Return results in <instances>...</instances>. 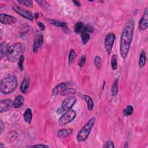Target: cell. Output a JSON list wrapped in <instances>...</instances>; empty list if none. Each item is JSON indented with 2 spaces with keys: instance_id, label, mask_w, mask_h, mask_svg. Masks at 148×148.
Returning a JSON list of instances; mask_svg holds the SVG:
<instances>
[{
  "instance_id": "obj_1",
  "label": "cell",
  "mask_w": 148,
  "mask_h": 148,
  "mask_svg": "<svg viewBox=\"0 0 148 148\" xmlns=\"http://www.w3.org/2000/svg\"><path fill=\"white\" fill-rule=\"evenodd\" d=\"M135 22L133 18H131L127 22L124 27L120 40V53L122 57L125 59L130 49L131 44L134 32Z\"/></svg>"
},
{
  "instance_id": "obj_2",
  "label": "cell",
  "mask_w": 148,
  "mask_h": 148,
  "mask_svg": "<svg viewBox=\"0 0 148 148\" xmlns=\"http://www.w3.org/2000/svg\"><path fill=\"white\" fill-rule=\"evenodd\" d=\"M25 45L23 43L17 42L9 46L7 59L10 62H16L20 59L25 50Z\"/></svg>"
},
{
  "instance_id": "obj_3",
  "label": "cell",
  "mask_w": 148,
  "mask_h": 148,
  "mask_svg": "<svg viewBox=\"0 0 148 148\" xmlns=\"http://www.w3.org/2000/svg\"><path fill=\"white\" fill-rule=\"evenodd\" d=\"M17 86V79L14 75H9L0 82V90L4 94H9L15 91Z\"/></svg>"
},
{
  "instance_id": "obj_4",
  "label": "cell",
  "mask_w": 148,
  "mask_h": 148,
  "mask_svg": "<svg viewBox=\"0 0 148 148\" xmlns=\"http://www.w3.org/2000/svg\"><path fill=\"white\" fill-rule=\"evenodd\" d=\"M95 122H96V118H92L83 126V127L78 133L77 137V139L78 142H84L87 139L91 131V130L94 127Z\"/></svg>"
},
{
  "instance_id": "obj_5",
  "label": "cell",
  "mask_w": 148,
  "mask_h": 148,
  "mask_svg": "<svg viewBox=\"0 0 148 148\" xmlns=\"http://www.w3.org/2000/svg\"><path fill=\"white\" fill-rule=\"evenodd\" d=\"M77 117V112L75 110L70 109L64 114L59 119L58 123L60 126H64L72 122Z\"/></svg>"
},
{
  "instance_id": "obj_6",
  "label": "cell",
  "mask_w": 148,
  "mask_h": 148,
  "mask_svg": "<svg viewBox=\"0 0 148 148\" xmlns=\"http://www.w3.org/2000/svg\"><path fill=\"white\" fill-rule=\"evenodd\" d=\"M115 39L116 36L114 33H109L105 37L104 46L105 50L108 55H109L111 53V52H112Z\"/></svg>"
},
{
  "instance_id": "obj_7",
  "label": "cell",
  "mask_w": 148,
  "mask_h": 148,
  "mask_svg": "<svg viewBox=\"0 0 148 148\" xmlns=\"http://www.w3.org/2000/svg\"><path fill=\"white\" fill-rule=\"evenodd\" d=\"M12 9L16 13L21 16L22 17L26 18V19L30 21L33 20L34 16L32 15V13L30 11L26 10L17 5H14Z\"/></svg>"
},
{
  "instance_id": "obj_8",
  "label": "cell",
  "mask_w": 148,
  "mask_h": 148,
  "mask_svg": "<svg viewBox=\"0 0 148 148\" xmlns=\"http://www.w3.org/2000/svg\"><path fill=\"white\" fill-rule=\"evenodd\" d=\"M77 102V98L73 96H69L65 98L62 102L61 109L63 111L70 110Z\"/></svg>"
},
{
  "instance_id": "obj_9",
  "label": "cell",
  "mask_w": 148,
  "mask_h": 148,
  "mask_svg": "<svg viewBox=\"0 0 148 148\" xmlns=\"http://www.w3.org/2000/svg\"><path fill=\"white\" fill-rule=\"evenodd\" d=\"M44 43V37L42 34L38 33L37 34L34 41L32 45V52L34 53H37L41 49Z\"/></svg>"
},
{
  "instance_id": "obj_10",
  "label": "cell",
  "mask_w": 148,
  "mask_h": 148,
  "mask_svg": "<svg viewBox=\"0 0 148 148\" xmlns=\"http://www.w3.org/2000/svg\"><path fill=\"white\" fill-rule=\"evenodd\" d=\"M0 22L5 25H11L16 23L17 18L11 15L1 13L0 15Z\"/></svg>"
},
{
  "instance_id": "obj_11",
  "label": "cell",
  "mask_w": 148,
  "mask_h": 148,
  "mask_svg": "<svg viewBox=\"0 0 148 148\" xmlns=\"http://www.w3.org/2000/svg\"><path fill=\"white\" fill-rule=\"evenodd\" d=\"M13 102L10 99L3 100L0 102V112L1 113L7 112L12 108Z\"/></svg>"
},
{
  "instance_id": "obj_12",
  "label": "cell",
  "mask_w": 148,
  "mask_h": 148,
  "mask_svg": "<svg viewBox=\"0 0 148 148\" xmlns=\"http://www.w3.org/2000/svg\"><path fill=\"white\" fill-rule=\"evenodd\" d=\"M148 27V12L146 9L141 17L139 23V29L141 31H145Z\"/></svg>"
},
{
  "instance_id": "obj_13",
  "label": "cell",
  "mask_w": 148,
  "mask_h": 148,
  "mask_svg": "<svg viewBox=\"0 0 148 148\" xmlns=\"http://www.w3.org/2000/svg\"><path fill=\"white\" fill-rule=\"evenodd\" d=\"M30 83V78L28 75H26L22 82L20 86V91L23 94H26L27 92Z\"/></svg>"
},
{
  "instance_id": "obj_14",
  "label": "cell",
  "mask_w": 148,
  "mask_h": 148,
  "mask_svg": "<svg viewBox=\"0 0 148 148\" xmlns=\"http://www.w3.org/2000/svg\"><path fill=\"white\" fill-rule=\"evenodd\" d=\"M67 88V84L65 83H61L56 86L52 91L53 96H57L61 92Z\"/></svg>"
},
{
  "instance_id": "obj_15",
  "label": "cell",
  "mask_w": 148,
  "mask_h": 148,
  "mask_svg": "<svg viewBox=\"0 0 148 148\" xmlns=\"http://www.w3.org/2000/svg\"><path fill=\"white\" fill-rule=\"evenodd\" d=\"M73 133V130L69 128H63L61 129L57 132V135L59 138H63L67 137L71 135Z\"/></svg>"
},
{
  "instance_id": "obj_16",
  "label": "cell",
  "mask_w": 148,
  "mask_h": 148,
  "mask_svg": "<svg viewBox=\"0 0 148 148\" xmlns=\"http://www.w3.org/2000/svg\"><path fill=\"white\" fill-rule=\"evenodd\" d=\"M9 48V46L5 42H3L0 45V57L2 60L4 57H7V55Z\"/></svg>"
},
{
  "instance_id": "obj_17",
  "label": "cell",
  "mask_w": 148,
  "mask_h": 148,
  "mask_svg": "<svg viewBox=\"0 0 148 148\" xmlns=\"http://www.w3.org/2000/svg\"><path fill=\"white\" fill-rule=\"evenodd\" d=\"M24 98L22 96L20 95L17 96L16 97L13 101V106L15 108H18L24 104Z\"/></svg>"
},
{
  "instance_id": "obj_18",
  "label": "cell",
  "mask_w": 148,
  "mask_h": 148,
  "mask_svg": "<svg viewBox=\"0 0 148 148\" xmlns=\"http://www.w3.org/2000/svg\"><path fill=\"white\" fill-rule=\"evenodd\" d=\"M23 118L24 121L27 123L30 124L31 122L32 119V110L30 108L26 109L23 114Z\"/></svg>"
},
{
  "instance_id": "obj_19",
  "label": "cell",
  "mask_w": 148,
  "mask_h": 148,
  "mask_svg": "<svg viewBox=\"0 0 148 148\" xmlns=\"http://www.w3.org/2000/svg\"><path fill=\"white\" fill-rule=\"evenodd\" d=\"M83 97L84 100H85V101L86 102L87 109L89 110H92V109H93V108H94L93 100H92V99L89 96H87V95H84L83 96Z\"/></svg>"
},
{
  "instance_id": "obj_20",
  "label": "cell",
  "mask_w": 148,
  "mask_h": 148,
  "mask_svg": "<svg viewBox=\"0 0 148 148\" xmlns=\"http://www.w3.org/2000/svg\"><path fill=\"white\" fill-rule=\"evenodd\" d=\"M146 61V55L145 52L142 50L141 52L139 60V66L141 68H142L145 67Z\"/></svg>"
},
{
  "instance_id": "obj_21",
  "label": "cell",
  "mask_w": 148,
  "mask_h": 148,
  "mask_svg": "<svg viewBox=\"0 0 148 148\" xmlns=\"http://www.w3.org/2000/svg\"><path fill=\"white\" fill-rule=\"evenodd\" d=\"M81 35V38H82V44L83 45H86L90 40V34L84 30H82L81 32L80 33Z\"/></svg>"
},
{
  "instance_id": "obj_22",
  "label": "cell",
  "mask_w": 148,
  "mask_h": 148,
  "mask_svg": "<svg viewBox=\"0 0 148 148\" xmlns=\"http://www.w3.org/2000/svg\"><path fill=\"white\" fill-rule=\"evenodd\" d=\"M49 22L50 23V24L56 26V27H61L64 30L67 29V25L64 22H59L57 20H49Z\"/></svg>"
},
{
  "instance_id": "obj_23",
  "label": "cell",
  "mask_w": 148,
  "mask_h": 148,
  "mask_svg": "<svg viewBox=\"0 0 148 148\" xmlns=\"http://www.w3.org/2000/svg\"><path fill=\"white\" fill-rule=\"evenodd\" d=\"M77 53L73 49H71L69 53V56H68V63L69 65H71L77 57Z\"/></svg>"
},
{
  "instance_id": "obj_24",
  "label": "cell",
  "mask_w": 148,
  "mask_h": 148,
  "mask_svg": "<svg viewBox=\"0 0 148 148\" xmlns=\"http://www.w3.org/2000/svg\"><path fill=\"white\" fill-rule=\"evenodd\" d=\"M118 92V79H115L111 88V93L113 96L117 95Z\"/></svg>"
},
{
  "instance_id": "obj_25",
  "label": "cell",
  "mask_w": 148,
  "mask_h": 148,
  "mask_svg": "<svg viewBox=\"0 0 148 148\" xmlns=\"http://www.w3.org/2000/svg\"><path fill=\"white\" fill-rule=\"evenodd\" d=\"M134 111V108L132 105H128L127 107L123 110V114L125 116H130L133 114Z\"/></svg>"
},
{
  "instance_id": "obj_26",
  "label": "cell",
  "mask_w": 148,
  "mask_h": 148,
  "mask_svg": "<svg viewBox=\"0 0 148 148\" xmlns=\"http://www.w3.org/2000/svg\"><path fill=\"white\" fill-rule=\"evenodd\" d=\"M111 67L113 70H116L118 68V56L117 54H113L111 59Z\"/></svg>"
},
{
  "instance_id": "obj_27",
  "label": "cell",
  "mask_w": 148,
  "mask_h": 148,
  "mask_svg": "<svg viewBox=\"0 0 148 148\" xmlns=\"http://www.w3.org/2000/svg\"><path fill=\"white\" fill-rule=\"evenodd\" d=\"M76 93V90L72 88H66L61 93V96H69Z\"/></svg>"
},
{
  "instance_id": "obj_28",
  "label": "cell",
  "mask_w": 148,
  "mask_h": 148,
  "mask_svg": "<svg viewBox=\"0 0 148 148\" xmlns=\"http://www.w3.org/2000/svg\"><path fill=\"white\" fill-rule=\"evenodd\" d=\"M17 137V133L16 131H11L8 134V139L11 142L15 141Z\"/></svg>"
},
{
  "instance_id": "obj_29",
  "label": "cell",
  "mask_w": 148,
  "mask_h": 148,
  "mask_svg": "<svg viewBox=\"0 0 148 148\" xmlns=\"http://www.w3.org/2000/svg\"><path fill=\"white\" fill-rule=\"evenodd\" d=\"M84 27V24L82 22H78L75 26V32L77 34H79L82 31Z\"/></svg>"
},
{
  "instance_id": "obj_30",
  "label": "cell",
  "mask_w": 148,
  "mask_h": 148,
  "mask_svg": "<svg viewBox=\"0 0 148 148\" xmlns=\"http://www.w3.org/2000/svg\"><path fill=\"white\" fill-rule=\"evenodd\" d=\"M94 64L98 69H100L101 68L102 60L100 56H97L94 58Z\"/></svg>"
},
{
  "instance_id": "obj_31",
  "label": "cell",
  "mask_w": 148,
  "mask_h": 148,
  "mask_svg": "<svg viewBox=\"0 0 148 148\" xmlns=\"http://www.w3.org/2000/svg\"><path fill=\"white\" fill-rule=\"evenodd\" d=\"M18 4L25 5L28 8H32L33 7V3L32 1H17Z\"/></svg>"
},
{
  "instance_id": "obj_32",
  "label": "cell",
  "mask_w": 148,
  "mask_h": 148,
  "mask_svg": "<svg viewBox=\"0 0 148 148\" xmlns=\"http://www.w3.org/2000/svg\"><path fill=\"white\" fill-rule=\"evenodd\" d=\"M24 61V57L23 55L20 58V59L18 60V67L20 69V71H23L24 69V66H23Z\"/></svg>"
},
{
  "instance_id": "obj_33",
  "label": "cell",
  "mask_w": 148,
  "mask_h": 148,
  "mask_svg": "<svg viewBox=\"0 0 148 148\" xmlns=\"http://www.w3.org/2000/svg\"><path fill=\"white\" fill-rule=\"evenodd\" d=\"M36 3L40 5V7H41L44 9H48L50 7L48 2L45 1H36Z\"/></svg>"
},
{
  "instance_id": "obj_34",
  "label": "cell",
  "mask_w": 148,
  "mask_h": 148,
  "mask_svg": "<svg viewBox=\"0 0 148 148\" xmlns=\"http://www.w3.org/2000/svg\"><path fill=\"white\" fill-rule=\"evenodd\" d=\"M86 55H83L81 57V59L78 63V65L80 67H82L85 63H86Z\"/></svg>"
},
{
  "instance_id": "obj_35",
  "label": "cell",
  "mask_w": 148,
  "mask_h": 148,
  "mask_svg": "<svg viewBox=\"0 0 148 148\" xmlns=\"http://www.w3.org/2000/svg\"><path fill=\"white\" fill-rule=\"evenodd\" d=\"M104 147H105V148H106V147H107V148H114L115 147V145H114V143L113 141H108L105 143V145L104 146Z\"/></svg>"
},
{
  "instance_id": "obj_36",
  "label": "cell",
  "mask_w": 148,
  "mask_h": 148,
  "mask_svg": "<svg viewBox=\"0 0 148 148\" xmlns=\"http://www.w3.org/2000/svg\"><path fill=\"white\" fill-rule=\"evenodd\" d=\"M37 24H38V26H39V27L40 28L41 31H44L45 30V26L42 23L38 22V23H37Z\"/></svg>"
},
{
  "instance_id": "obj_37",
  "label": "cell",
  "mask_w": 148,
  "mask_h": 148,
  "mask_svg": "<svg viewBox=\"0 0 148 148\" xmlns=\"http://www.w3.org/2000/svg\"><path fill=\"white\" fill-rule=\"evenodd\" d=\"M32 147H49V146L46 145H43V144H38V145H34Z\"/></svg>"
},
{
  "instance_id": "obj_38",
  "label": "cell",
  "mask_w": 148,
  "mask_h": 148,
  "mask_svg": "<svg viewBox=\"0 0 148 148\" xmlns=\"http://www.w3.org/2000/svg\"><path fill=\"white\" fill-rule=\"evenodd\" d=\"M72 3H73L74 5H75V6H77V7H79L81 6V3H80L79 1H72Z\"/></svg>"
},
{
  "instance_id": "obj_39",
  "label": "cell",
  "mask_w": 148,
  "mask_h": 148,
  "mask_svg": "<svg viewBox=\"0 0 148 148\" xmlns=\"http://www.w3.org/2000/svg\"><path fill=\"white\" fill-rule=\"evenodd\" d=\"M4 128H5V127L4 126L3 122L1 121V124H0V129H1V133H3V131L4 130Z\"/></svg>"
},
{
  "instance_id": "obj_40",
  "label": "cell",
  "mask_w": 148,
  "mask_h": 148,
  "mask_svg": "<svg viewBox=\"0 0 148 148\" xmlns=\"http://www.w3.org/2000/svg\"><path fill=\"white\" fill-rule=\"evenodd\" d=\"M39 16H40V15L38 13H35V14L34 15V18L36 20L38 19V18H39Z\"/></svg>"
},
{
  "instance_id": "obj_41",
  "label": "cell",
  "mask_w": 148,
  "mask_h": 148,
  "mask_svg": "<svg viewBox=\"0 0 148 148\" xmlns=\"http://www.w3.org/2000/svg\"><path fill=\"white\" fill-rule=\"evenodd\" d=\"M0 145H0V148H2L3 147V143H0Z\"/></svg>"
}]
</instances>
